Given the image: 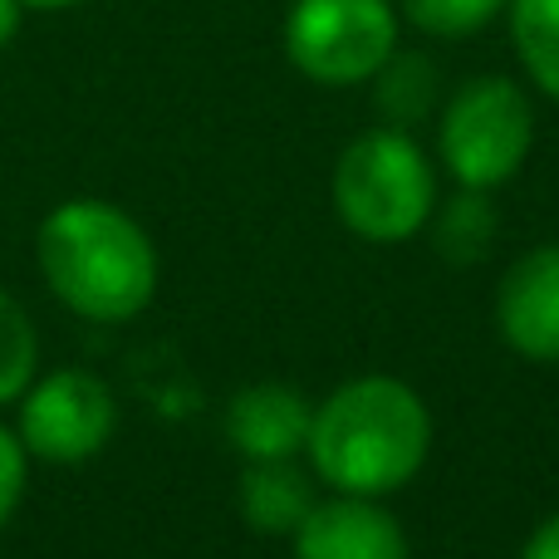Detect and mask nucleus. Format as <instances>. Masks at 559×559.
<instances>
[{
	"mask_svg": "<svg viewBox=\"0 0 559 559\" xmlns=\"http://www.w3.org/2000/svg\"><path fill=\"white\" fill-rule=\"evenodd\" d=\"M432 452V413L427 403L388 373H364L338 383L314 407L305 456L314 476L338 496L403 491Z\"/></svg>",
	"mask_w": 559,
	"mask_h": 559,
	"instance_id": "1",
	"label": "nucleus"
},
{
	"mask_svg": "<svg viewBox=\"0 0 559 559\" xmlns=\"http://www.w3.org/2000/svg\"><path fill=\"white\" fill-rule=\"evenodd\" d=\"M309 511H314V481L295 466V456H285V462H246L241 515L251 531L295 535Z\"/></svg>",
	"mask_w": 559,
	"mask_h": 559,
	"instance_id": "10",
	"label": "nucleus"
},
{
	"mask_svg": "<svg viewBox=\"0 0 559 559\" xmlns=\"http://www.w3.org/2000/svg\"><path fill=\"white\" fill-rule=\"evenodd\" d=\"M427 226H432V241H437V255H442V261L476 265L496 246V202H491V192L462 187L447 206L437 202V212Z\"/></svg>",
	"mask_w": 559,
	"mask_h": 559,
	"instance_id": "11",
	"label": "nucleus"
},
{
	"mask_svg": "<svg viewBox=\"0 0 559 559\" xmlns=\"http://www.w3.org/2000/svg\"><path fill=\"white\" fill-rule=\"evenodd\" d=\"M521 559H559V511L531 531V540H525Z\"/></svg>",
	"mask_w": 559,
	"mask_h": 559,
	"instance_id": "17",
	"label": "nucleus"
},
{
	"mask_svg": "<svg viewBox=\"0 0 559 559\" xmlns=\"http://www.w3.org/2000/svg\"><path fill=\"white\" fill-rule=\"evenodd\" d=\"M496 329L531 364H559V246H535L501 275Z\"/></svg>",
	"mask_w": 559,
	"mask_h": 559,
	"instance_id": "7",
	"label": "nucleus"
},
{
	"mask_svg": "<svg viewBox=\"0 0 559 559\" xmlns=\"http://www.w3.org/2000/svg\"><path fill=\"white\" fill-rule=\"evenodd\" d=\"M378 108L393 118V128H407L437 104V69L427 55H388L378 69Z\"/></svg>",
	"mask_w": 559,
	"mask_h": 559,
	"instance_id": "13",
	"label": "nucleus"
},
{
	"mask_svg": "<svg viewBox=\"0 0 559 559\" xmlns=\"http://www.w3.org/2000/svg\"><path fill=\"white\" fill-rule=\"evenodd\" d=\"M35 364H39L35 324H29V314L20 309V299L0 289V407L15 403V397L35 383Z\"/></svg>",
	"mask_w": 559,
	"mask_h": 559,
	"instance_id": "14",
	"label": "nucleus"
},
{
	"mask_svg": "<svg viewBox=\"0 0 559 559\" xmlns=\"http://www.w3.org/2000/svg\"><path fill=\"white\" fill-rule=\"evenodd\" d=\"M35 261L59 305L94 324H123L157 295L153 236L114 202L74 197L39 222Z\"/></svg>",
	"mask_w": 559,
	"mask_h": 559,
	"instance_id": "2",
	"label": "nucleus"
},
{
	"mask_svg": "<svg viewBox=\"0 0 559 559\" xmlns=\"http://www.w3.org/2000/svg\"><path fill=\"white\" fill-rule=\"evenodd\" d=\"M295 559H407V535L373 496H329L299 521Z\"/></svg>",
	"mask_w": 559,
	"mask_h": 559,
	"instance_id": "8",
	"label": "nucleus"
},
{
	"mask_svg": "<svg viewBox=\"0 0 559 559\" xmlns=\"http://www.w3.org/2000/svg\"><path fill=\"white\" fill-rule=\"evenodd\" d=\"M535 143V108L525 88L506 74L466 79L442 108L437 153L456 187L496 192L525 167Z\"/></svg>",
	"mask_w": 559,
	"mask_h": 559,
	"instance_id": "4",
	"label": "nucleus"
},
{
	"mask_svg": "<svg viewBox=\"0 0 559 559\" xmlns=\"http://www.w3.org/2000/svg\"><path fill=\"white\" fill-rule=\"evenodd\" d=\"M20 20H25V0H0V49L20 35Z\"/></svg>",
	"mask_w": 559,
	"mask_h": 559,
	"instance_id": "18",
	"label": "nucleus"
},
{
	"mask_svg": "<svg viewBox=\"0 0 559 559\" xmlns=\"http://www.w3.org/2000/svg\"><path fill=\"white\" fill-rule=\"evenodd\" d=\"M118 427V403L104 378L84 368H55L20 393V447L35 462L79 466L108 447Z\"/></svg>",
	"mask_w": 559,
	"mask_h": 559,
	"instance_id": "6",
	"label": "nucleus"
},
{
	"mask_svg": "<svg viewBox=\"0 0 559 559\" xmlns=\"http://www.w3.org/2000/svg\"><path fill=\"white\" fill-rule=\"evenodd\" d=\"M309 423H314V407L285 383H251L226 407V437L246 462L299 456L309 442Z\"/></svg>",
	"mask_w": 559,
	"mask_h": 559,
	"instance_id": "9",
	"label": "nucleus"
},
{
	"mask_svg": "<svg viewBox=\"0 0 559 559\" xmlns=\"http://www.w3.org/2000/svg\"><path fill=\"white\" fill-rule=\"evenodd\" d=\"M79 5V0H25V10H69Z\"/></svg>",
	"mask_w": 559,
	"mask_h": 559,
	"instance_id": "19",
	"label": "nucleus"
},
{
	"mask_svg": "<svg viewBox=\"0 0 559 559\" xmlns=\"http://www.w3.org/2000/svg\"><path fill=\"white\" fill-rule=\"evenodd\" d=\"M338 222L373 246H397L417 236L437 212V173L407 128L358 133L338 153L329 182Z\"/></svg>",
	"mask_w": 559,
	"mask_h": 559,
	"instance_id": "3",
	"label": "nucleus"
},
{
	"mask_svg": "<svg viewBox=\"0 0 559 559\" xmlns=\"http://www.w3.org/2000/svg\"><path fill=\"white\" fill-rule=\"evenodd\" d=\"M511 0H403V15L413 20L423 35L437 39H466L486 29Z\"/></svg>",
	"mask_w": 559,
	"mask_h": 559,
	"instance_id": "15",
	"label": "nucleus"
},
{
	"mask_svg": "<svg viewBox=\"0 0 559 559\" xmlns=\"http://www.w3.org/2000/svg\"><path fill=\"white\" fill-rule=\"evenodd\" d=\"M511 45L531 84L559 104V0H511Z\"/></svg>",
	"mask_w": 559,
	"mask_h": 559,
	"instance_id": "12",
	"label": "nucleus"
},
{
	"mask_svg": "<svg viewBox=\"0 0 559 559\" xmlns=\"http://www.w3.org/2000/svg\"><path fill=\"white\" fill-rule=\"evenodd\" d=\"M25 466H29V452L20 447L15 432L0 427V531H5V521L15 515L20 496H25Z\"/></svg>",
	"mask_w": 559,
	"mask_h": 559,
	"instance_id": "16",
	"label": "nucleus"
},
{
	"mask_svg": "<svg viewBox=\"0 0 559 559\" xmlns=\"http://www.w3.org/2000/svg\"><path fill=\"white\" fill-rule=\"evenodd\" d=\"M397 49L393 0H295L285 15V55L329 88L368 84Z\"/></svg>",
	"mask_w": 559,
	"mask_h": 559,
	"instance_id": "5",
	"label": "nucleus"
}]
</instances>
